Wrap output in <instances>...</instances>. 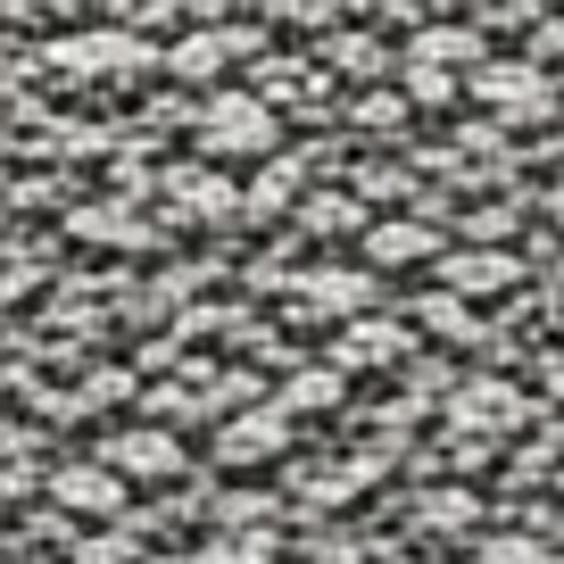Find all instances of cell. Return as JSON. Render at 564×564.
<instances>
[{"label": "cell", "mask_w": 564, "mask_h": 564, "mask_svg": "<svg viewBox=\"0 0 564 564\" xmlns=\"http://www.w3.org/2000/svg\"><path fill=\"white\" fill-rule=\"evenodd\" d=\"M274 141V117H265L258 100H216L208 108V150L216 159H249V150H265Z\"/></svg>", "instance_id": "6da1fadb"}, {"label": "cell", "mask_w": 564, "mask_h": 564, "mask_svg": "<svg viewBox=\"0 0 564 564\" xmlns=\"http://www.w3.org/2000/svg\"><path fill=\"white\" fill-rule=\"evenodd\" d=\"M117 474H141V481H166V474H183V448L166 441V432H117Z\"/></svg>", "instance_id": "7a4b0ae2"}, {"label": "cell", "mask_w": 564, "mask_h": 564, "mask_svg": "<svg viewBox=\"0 0 564 564\" xmlns=\"http://www.w3.org/2000/svg\"><path fill=\"white\" fill-rule=\"evenodd\" d=\"M282 441H291V432H282V415H274V406H265V415H241V423H232V432H225V465L274 457Z\"/></svg>", "instance_id": "3957f363"}, {"label": "cell", "mask_w": 564, "mask_h": 564, "mask_svg": "<svg viewBox=\"0 0 564 564\" xmlns=\"http://www.w3.org/2000/svg\"><path fill=\"white\" fill-rule=\"evenodd\" d=\"M481 91H490L507 117H540V108H547V84H540L531 67H523V75H514V67H490V75H481Z\"/></svg>", "instance_id": "277c9868"}, {"label": "cell", "mask_w": 564, "mask_h": 564, "mask_svg": "<svg viewBox=\"0 0 564 564\" xmlns=\"http://www.w3.org/2000/svg\"><path fill=\"white\" fill-rule=\"evenodd\" d=\"M51 490L67 498V507H124V498H117V474H100V465H67Z\"/></svg>", "instance_id": "5b68a950"}, {"label": "cell", "mask_w": 564, "mask_h": 564, "mask_svg": "<svg viewBox=\"0 0 564 564\" xmlns=\"http://www.w3.org/2000/svg\"><path fill=\"white\" fill-rule=\"evenodd\" d=\"M406 340L390 333V324H349V340H340V357H349V366H373V357H399Z\"/></svg>", "instance_id": "8992f818"}, {"label": "cell", "mask_w": 564, "mask_h": 564, "mask_svg": "<svg viewBox=\"0 0 564 564\" xmlns=\"http://www.w3.org/2000/svg\"><path fill=\"white\" fill-rule=\"evenodd\" d=\"M507 274H514V258H490V249H474V258H448V282H465V291H498Z\"/></svg>", "instance_id": "52a82bcc"}, {"label": "cell", "mask_w": 564, "mask_h": 564, "mask_svg": "<svg viewBox=\"0 0 564 564\" xmlns=\"http://www.w3.org/2000/svg\"><path fill=\"white\" fill-rule=\"evenodd\" d=\"M423 249H432V232L423 225H373V258H423Z\"/></svg>", "instance_id": "ba28073f"}, {"label": "cell", "mask_w": 564, "mask_h": 564, "mask_svg": "<svg viewBox=\"0 0 564 564\" xmlns=\"http://www.w3.org/2000/svg\"><path fill=\"white\" fill-rule=\"evenodd\" d=\"M300 291H307V307H324V316H340V307H357V282H349V274H307Z\"/></svg>", "instance_id": "9c48e42d"}, {"label": "cell", "mask_w": 564, "mask_h": 564, "mask_svg": "<svg viewBox=\"0 0 564 564\" xmlns=\"http://www.w3.org/2000/svg\"><path fill=\"white\" fill-rule=\"evenodd\" d=\"M333 399H340V382H333V373H300V382L282 390V406H333Z\"/></svg>", "instance_id": "30bf717a"}, {"label": "cell", "mask_w": 564, "mask_h": 564, "mask_svg": "<svg viewBox=\"0 0 564 564\" xmlns=\"http://www.w3.org/2000/svg\"><path fill=\"white\" fill-rule=\"evenodd\" d=\"M507 399H514L507 382H481V390H474V406H465V415H474V423H507V415H514Z\"/></svg>", "instance_id": "8fae6325"}, {"label": "cell", "mask_w": 564, "mask_h": 564, "mask_svg": "<svg viewBox=\"0 0 564 564\" xmlns=\"http://www.w3.org/2000/svg\"><path fill=\"white\" fill-rule=\"evenodd\" d=\"M490 564H540V547H531V540H523V547H514V540H498V547H490Z\"/></svg>", "instance_id": "7c38bea8"}]
</instances>
